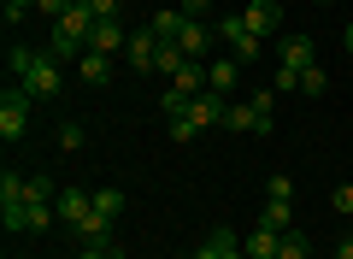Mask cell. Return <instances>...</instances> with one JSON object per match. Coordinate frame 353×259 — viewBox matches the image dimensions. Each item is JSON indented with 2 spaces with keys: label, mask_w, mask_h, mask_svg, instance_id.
<instances>
[{
  "label": "cell",
  "mask_w": 353,
  "mask_h": 259,
  "mask_svg": "<svg viewBox=\"0 0 353 259\" xmlns=\"http://www.w3.org/2000/svg\"><path fill=\"white\" fill-rule=\"evenodd\" d=\"M206 88H212V95H236V88H241V59H230V53L212 59V65H206Z\"/></svg>",
  "instance_id": "obj_9"
},
{
  "label": "cell",
  "mask_w": 353,
  "mask_h": 259,
  "mask_svg": "<svg viewBox=\"0 0 353 259\" xmlns=\"http://www.w3.org/2000/svg\"><path fill=\"white\" fill-rule=\"evenodd\" d=\"M30 112H36V95L18 83H6V95H0V136L6 142H24L30 136Z\"/></svg>",
  "instance_id": "obj_3"
},
{
  "label": "cell",
  "mask_w": 353,
  "mask_h": 259,
  "mask_svg": "<svg viewBox=\"0 0 353 259\" xmlns=\"http://www.w3.org/2000/svg\"><path fill=\"white\" fill-rule=\"evenodd\" d=\"M24 189H30V177L0 171V207H24Z\"/></svg>",
  "instance_id": "obj_20"
},
{
  "label": "cell",
  "mask_w": 353,
  "mask_h": 259,
  "mask_svg": "<svg viewBox=\"0 0 353 259\" xmlns=\"http://www.w3.org/2000/svg\"><path fill=\"white\" fill-rule=\"evenodd\" d=\"M183 24H189V18H183V6H171V12H153V36H159V41H176V30H183Z\"/></svg>",
  "instance_id": "obj_19"
},
{
  "label": "cell",
  "mask_w": 353,
  "mask_h": 259,
  "mask_svg": "<svg viewBox=\"0 0 353 259\" xmlns=\"http://www.w3.org/2000/svg\"><path fill=\"white\" fill-rule=\"evenodd\" d=\"M206 6H212V0H183V18H201Z\"/></svg>",
  "instance_id": "obj_32"
},
{
  "label": "cell",
  "mask_w": 353,
  "mask_h": 259,
  "mask_svg": "<svg viewBox=\"0 0 353 259\" xmlns=\"http://www.w3.org/2000/svg\"><path fill=\"white\" fill-rule=\"evenodd\" d=\"M218 41H224V48H230V59H241V65H253V59H259V36H253V30L241 24V12L218 24Z\"/></svg>",
  "instance_id": "obj_4"
},
{
  "label": "cell",
  "mask_w": 353,
  "mask_h": 259,
  "mask_svg": "<svg viewBox=\"0 0 353 259\" xmlns=\"http://www.w3.org/2000/svg\"><path fill=\"white\" fill-rule=\"evenodd\" d=\"M183 65H189V53L176 48V41H159V59H153V71H159V77H176Z\"/></svg>",
  "instance_id": "obj_18"
},
{
  "label": "cell",
  "mask_w": 353,
  "mask_h": 259,
  "mask_svg": "<svg viewBox=\"0 0 353 259\" xmlns=\"http://www.w3.org/2000/svg\"><path fill=\"white\" fill-rule=\"evenodd\" d=\"M224 130H248V136H265V124H259V112H253V100H230Z\"/></svg>",
  "instance_id": "obj_14"
},
{
  "label": "cell",
  "mask_w": 353,
  "mask_h": 259,
  "mask_svg": "<svg viewBox=\"0 0 353 259\" xmlns=\"http://www.w3.org/2000/svg\"><path fill=\"white\" fill-rule=\"evenodd\" d=\"M324 88H330V77H324V65H312V71L301 77V95H324Z\"/></svg>",
  "instance_id": "obj_26"
},
{
  "label": "cell",
  "mask_w": 353,
  "mask_h": 259,
  "mask_svg": "<svg viewBox=\"0 0 353 259\" xmlns=\"http://www.w3.org/2000/svg\"><path fill=\"white\" fill-rule=\"evenodd\" d=\"M0 12H6V24L18 30V24L30 18V12H36V0H0Z\"/></svg>",
  "instance_id": "obj_25"
},
{
  "label": "cell",
  "mask_w": 353,
  "mask_h": 259,
  "mask_svg": "<svg viewBox=\"0 0 353 259\" xmlns=\"http://www.w3.org/2000/svg\"><path fill=\"white\" fill-rule=\"evenodd\" d=\"M59 148H65V153L83 148V130H77V124H59Z\"/></svg>",
  "instance_id": "obj_28"
},
{
  "label": "cell",
  "mask_w": 353,
  "mask_h": 259,
  "mask_svg": "<svg viewBox=\"0 0 353 259\" xmlns=\"http://www.w3.org/2000/svg\"><path fill=\"white\" fill-rule=\"evenodd\" d=\"M94 212V189H59V224L77 230V224Z\"/></svg>",
  "instance_id": "obj_8"
},
{
  "label": "cell",
  "mask_w": 353,
  "mask_h": 259,
  "mask_svg": "<svg viewBox=\"0 0 353 259\" xmlns=\"http://www.w3.org/2000/svg\"><path fill=\"white\" fill-rule=\"evenodd\" d=\"M88 12H94V24L101 18H118V0H88Z\"/></svg>",
  "instance_id": "obj_31"
},
{
  "label": "cell",
  "mask_w": 353,
  "mask_h": 259,
  "mask_svg": "<svg viewBox=\"0 0 353 259\" xmlns=\"http://www.w3.org/2000/svg\"><path fill=\"white\" fill-rule=\"evenodd\" d=\"M0 218H6V230L36 236V230H48V224H53V207H36V200H24V207H0Z\"/></svg>",
  "instance_id": "obj_5"
},
{
  "label": "cell",
  "mask_w": 353,
  "mask_h": 259,
  "mask_svg": "<svg viewBox=\"0 0 353 259\" xmlns=\"http://www.w3.org/2000/svg\"><path fill=\"white\" fill-rule=\"evenodd\" d=\"M324 6H336V0H324Z\"/></svg>",
  "instance_id": "obj_36"
},
{
  "label": "cell",
  "mask_w": 353,
  "mask_h": 259,
  "mask_svg": "<svg viewBox=\"0 0 353 259\" xmlns=\"http://www.w3.org/2000/svg\"><path fill=\"white\" fill-rule=\"evenodd\" d=\"M277 247H283V230H265V224H259V230L248 236L241 253H248V259H277Z\"/></svg>",
  "instance_id": "obj_15"
},
{
  "label": "cell",
  "mask_w": 353,
  "mask_h": 259,
  "mask_svg": "<svg viewBox=\"0 0 353 259\" xmlns=\"http://www.w3.org/2000/svg\"><path fill=\"white\" fill-rule=\"evenodd\" d=\"M241 24H248L253 36H271V30L283 24V6H277V0H248V12H241Z\"/></svg>",
  "instance_id": "obj_10"
},
{
  "label": "cell",
  "mask_w": 353,
  "mask_h": 259,
  "mask_svg": "<svg viewBox=\"0 0 353 259\" xmlns=\"http://www.w3.org/2000/svg\"><path fill=\"white\" fill-rule=\"evenodd\" d=\"M224 259H248V253H241V247H236V253H224Z\"/></svg>",
  "instance_id": "obj_35"
},
{
  "label": "cell",
  "mask_w": 353,
  "mask_h": 259,
  "mask_svg": "<svg viewBox=\"0 0 353 259\" xmlns=\"http://www.w3.org/2000/svg\"><path fill=\"white\" fill-rule=\"evenodd\" d=\"M106 236H112V218H101V212H88L77 224V242H106Z\"/></svg>",
  "instance_id": "obj_22"
},
{
  "label": "cell",
  "mask_w": 353,
  "mask_h": 259,
  "mask_svg": "<svg viewBox=\"0 0 353 259\" xmlns=\"http://www.w3.org/2000/svg\"><path fill=\"white\" fill-rule=\"evenodd\" d=\"M336 259H353V236H347V242H341V247H336Z\"/></svg>",
  "instance_id": "obj_33"
},
{
  "label": "cell",
  "mask_w": 353,
  "mask_h": 259,
  "mask_svg": "<svg viewBox=\"0 0 353 259\" xmlns=\"http://www.w3.org/2000/svg\"><path fill=\"white\" fill-rule=\"evenodd\" d=\"M236 230H230V224H212V230H206V242L194 247V259H224V253H236Z\"/></svg>",
  "instance_id": "obj_12"
},
{
  "label": "cell",
  "mask_w": 353,
  "mask_h": 259,
  "mask_svg": "<svg viewBox=\"0 0 353 259\" xmlns=\"http://www.w3.org/2000/svg\"><path fill=\"white\" fill-rule=\"evenodd\" d=\"M306 253H312V242H306L301 230H289V236H283V247H277V259H306Z\"/></svg>",
  "instance_id": "obj_24"
},
{
  "label": "cell",
  "mask_w": 353,
  "mask_h": 259,
  "mask_svg": "<svg viewBox=\"0 0 353 259\" xmlns=\"http://www.w3.org/2000/svg\"><path fill=\"white\" fill-rule=\"evenodd\" d=\"M259 224H265V230H283V236H289V230H294V200H265Z\"/></svg>",
  "instance_id": "obj_16"
},
{
  "label": "cell",
  "mask_w": 353,
  "mask_h": 259,
  "mask_svg": "<svg viewBox=\"0 0 353 259\" xmlns=\"http://www.w3.org/2000/svg\"><path fill=\"white\" fill-rule=\"evenodd\" d=\"M6 77H12L18 88H30L36 100H59V59H53V48H24V41H12V48H6Z\"/></svg>",
  "instance_id": "obj_1"
},
{
  "label": "cell",
  "mask_w": 353,
  "mask_h": 259,
  "mask_svg": "<svg viewBox=\"0 0 353 259\" xmlns=\"http://www.w3.org/2000/svg\"><path fill=\"white\" fill-rule=\"evenodd\" d=\"M330 207H336V212H341V218H347V212H353V183H341V189H336V195H330Z\"/></svg>",
  "instance_id": "obj_29"
},
{
  "label": "cell",
  "mask_w": 353,
  "mask_h": 259,
  "mask_svg": "<svg viewBox=\"0 0 353 259\" xmlns=\"http://www.w3.org/2000/svg\"><path fill=\"white\" fill-rule=\"evenodd\" d=\"M277 59H283V71L306 77V71L318 65V48H312V36H283V41H277Z\"/></svg>",
  "instance_id": "obj_6"
},
{
  "label": "cell",
  "mask_w": 353,
  "mask_h": 259,
  "mask_svg": "<svg viewBox=\"0 0 353 259\" xmlns=\"http://www.w3.org/2000/svg\"><path fill=\"white\" fill-rule=\"evenodd\" d=\"M77 71H83V83H106V77H112V65H106V53L88 48L83 59H77Z\"/></svg>",
  "instance_id": "obj_21"
},
{
  "label": "cell",
  "mask_w": 353,
  "mask_h": 259,
  "mask_svg": "<svg viewBox=\"0 0 353 259\" xmlns=\"http://www.w3.org/2000/svg\"><path fill=\"white\" fill-rule=\"evenodd\" d=\"M88 48H94V53H106V59H112L118 48H130V30L118 24V18H101V24H94V36H88Z\"/></svg>",
  "instance_id": "obj_11"
},
{
  "label": "cell",
  "mask_w": 353,
  "mask_h": 259,
  "mask_svg": "<svg viewBox=\"0 0 353 259\" xmlns=\"http://www.w3.org/2000/svg\"><path fill=\"white\" fill-rule=\"evenodd\" d=\"M224 118H230V95L206 88V95H194L189 106L176 112V118H165V124H171V142H194L201 130H224Z\"/></svg>",
  "instance_id": "obj_2"
},
{
  "label": "cell",
  "mask_w": 353,
  "mask_h": 259,
  "mask_svg": "<svg viewBox=\"0 0 353 259\" xmlns=\"http://www.w3.org/2000/svg\"><path fill=\"white\" fill-rule=\"evenodd\" d=\"M341 41H347V53H353V24H347V36H341Z\"/></svg>",
  "instance_id": "obj_34"
},
{
  "label": "cell",
  "mask_w": 353,
  "mask_h": 259,
  "mask_svg": "<svg viewBox=\"0 0 353 259\" xmlns=\"http://www.w3.org/2000/svg\"><path fill=\"white\" fill-rule=\"evenodd\" d=\"M171 88H176V95H206V71H201V65L189 59V65H183V71L171 77Z\"/></svg>",
  "instance_id": "obj_17"
},
{
  "label": "cell",
  "mask_w": 353,
  "mask_h": 259,
  "mask_svg": "<svg viewBox=\"0 0 353 259\" xmlns=\"http://www.w3.org/2000/svg\"><path fill=\"white\" fill-rule=\"evenodd\" d=\"M212 41H218V30H206V24H201V18H189V24L176 30V48L189 53V59H194V65H201V59H206V53H212Z\"/></svg>",
  "instance_id": "obj_7"
},
{
  "label": "cell",
  "mask_w": 353,
  "mask_h": 259,
  "mask_svg": "<svg viewBox=\"0 0 353 259\" xmlns=\"http://www.w3.org/2000/svg\"><path fill=\"white\" fill-rule=\"evenodd\" d=\"M124 53H130V65H136V71H153V59H159V36H153V30H136Z\"/></svg>",
  "instance_id": "obj_13"
},
{
  "label": "cell",
  "mask_w": 353,
  "mask_h": 259,
  "mask_svg": "<svg viewBox=\"0 0 353 259\" xmlns=\"http://www.w3.org/2000/svg\"><path fill=\"white\" fill-rule=\"evenodd\" d=\"M94 212L101 218H118L124 212V189H94Z\"/></svg>",
  "instance_id": "obj_23"
},
{
  "label": "cell",
  "mask_w": 353,
  "mask_h": 259,
  "mask_svg": "<svg viewBox=\"0 0 353 259\" xmlns=\"http://www.w3.org/2000/svg\"><path fill=\"white\" fill-rule=\"evenodd\" d=\"M36 12H48V18H53V24H59V18H65V12H71V0H36Z\"/></svg>",
  "instance_id": "obj_30"
},
{
  "label": "cell",
  "mask_w": 353,
  "mask_h": 259,
  "mask_svg": "<svg viewBox=\"0 0 353 259\" xmlns=\"http://www.w3.org/2000/svg\"><path fill=\"white\" fill-rule=\"evenodd\" d=\"M265 200H294V177H271L265 183Z\"/></svg>",
  "instance_id": "obj_27"
}]
</instances>
